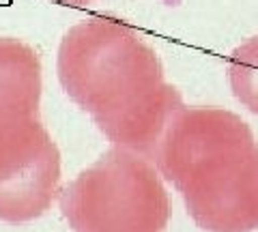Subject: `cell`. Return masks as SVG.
<instances>
[{"label":"cell","instance_id":"6","mask_svg":"<svg viewBox=\"0 0 258 232\" xmlns=\"http://www.w3.org/2000/svg\"><path fill=\"white\" fill-rule=\"evenodd\" d=\"M228 80L239 103L258 114V37L237 47L228 60Z\"/></svg>","mask_w":258,"mask_h":232},{"label":"cell","instance_id":"5","mask_svg":"<svg viewBox=\"0 0 258 232\" xmlns=\"http://www.w3.org/2000/svg\"><path fill=\"white\" fill-rule=\"evenodd\" d=\"M41 58L22 39L0 37V121L39 116Z\"/></svg>","mask_w":258,"mask_h":232},{"label":"cell","instance_id":"7","mask_svg":"<svg viewBox=\"0 0 258 232\" xmlns=\"http://www.w3.org/2000/svg\"><path fill=\"white\" fill-rule=\"evenodd\" d=\"M56 3H62V5H74V7H80V5H88L93 0H56Z\"/></svg>","mask_w":258,"mask_h":232},{"label":"cell","instance_id":"2","mask_svg":"<svg viewBox=\"0 0 258 232\" xmlns=\"http://www.w3.org/2000/svg\"><path fill=\"white\" fill-rule=\"evenodd\" d=\"M159 172L183 194L207 232L258 228V144L241 116L222 108H181L155 150Z\"/></svg>","mask_w":258,"mask_h":232},{"label":"cell","instance_id":"4","mask_svg":"<svg viewBox=\"0 0 258 232\" xmlns=\"http://www.w3.org/2000/svg\"><path fill=\"white\" fill-rule=\"evenodd\" d=\"M60 185V153L39 116L0 121V219L43 215Z\"/></svg>","mask_w":258,"mask_h":232},{"label":"cell","instance_id":"1","mask_svg":"<svg viewBox=\"0 0 258 232\" xmlns=\"http://www.w3.org/2000/svg\"><path fill=\"white\" fill-rule=\"evenodd\" d=\"M56 71L64 93L116 146L153 159L183 108L157 52L116 18H91L64 33Z\"/></svg>","mask_w":258,"mask_h":232},{"label":"cell","instance_id":"3","mask_svg":"<svg viewBox=\"0 0 258 232\" xmlns=\"http://www.w3.org/2000/svg\"><path fill=\"white\" fill-rule=\"evenodd\" d=\"M74 232H166L170 200L149 157L112 148L60 194Z\"/></svg>","mask_w":258,"mask_h":232}]
</instances>
